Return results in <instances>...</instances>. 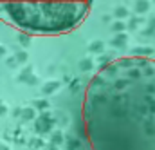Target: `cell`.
<instances>
[{"label":"cell","mask_w":155,"mask_h":150,"mask_svg":"<svg viewBox=\"0 0 155 150\" xmlns=\"http://www.w3.org/2000/svg\"><path fill=\"white\" fill-rule=\"evenodd\" d=\"M88 2H5L0 16L29 35H63L87 18Z\"/></svg>","instance_id":"7a4b0ae2"},{"label":"cell","mask_w":155,"mask_h":150,"mask_svg":"<svg viewBox=\"0 0 155 150\" xmlns=\"http://www.w3.org/2000/svg\"><path fill=\"white\" fill-rule=\"evenodd\" d=\"M90 150H155V60L124 56L90 80L83 98Z\"/></svg>","instance_id":"6da1fadb"}]
</instances>
